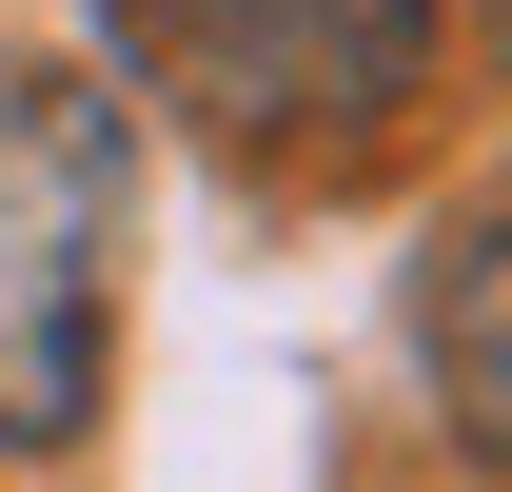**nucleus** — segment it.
Masks as SVG:
<instances>
[{"mask_svg": "<svg viewBox=\"0 0 512 492\" xmlns=\"http://www.w3.org/2000/svg\"><path fill=\"white\" fill-rule=\"evenodd\" d=\"M119 217H138V119L99 79L20 60L0 79V453H79L119 374Z\"/></svg>", "mask_w": 512, "mask_h": 492, "instance_id": "f257e3e1", "label": "nucleus"}, {"mask_svg": "<svg viewBox=\"0 0 512 492\" xmlns=\"http://www.w3.org/2000/svg\"><path fill=\"white\" fill-rule=\"evenodd\" d=\"M99 20L237 158H335V138H375L434 79V0H99Z\"/></svg>", "mask_w": 512, "mask_h": 492, "instance_id": "f03ea898", "label": "nucleus"}, {"mask_svg": "<svg viewBox=\"0 0 512 492\" xmlns=\"http://www.w3.org/2000/svg\"><path fill=\"white\" fill-rule=\"evenodd\" d=\"M414 374H434V414L473 473H512V217H453L414 256Z\"/></svg>", "mask_w": 512, "mask_h": 492, "instance_id": "7ed1b4c3", "label": "nucleus"}, {"mask_svg": "<svg viewBox=\"0 0 512 492\" xmlns=\"http://www.w3.org/2000/svg\"><path fill=\"white\" fill-rule=\"evenodd\" d=\"M493 60H512V0H493Z\"/></svg>", "mask_w": 512, "mask_h": 492, "instance_id": "20e7f679", "label": "nucleus"}]
</instances>
